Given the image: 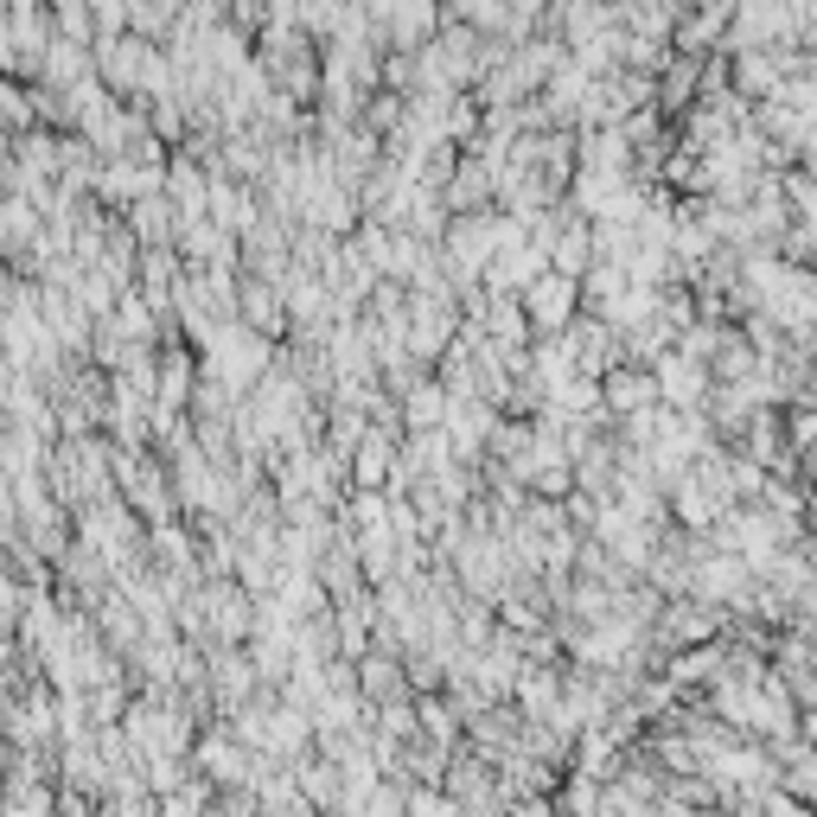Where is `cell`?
<instances>
[{
  "label": "cell",
  "instance_id": "cell-1",
  "mask_svg": "<svg viewBox=\"0 0 817 817\" xmlns=\"http://www.w3.org/2000/svg\"><path fill=\"white\" fill-rule=\"evenodd\" d=\"M531 313H536V326H568V313H575V281L543 275L531 288Z\"/></svg>",
  "mask_w": 817,
  "mask_h": 817
},
{
  "label": "cell",
  "instance_id": "cell-2",
  "mask_svg": "<svg viewBox=\"0 0 817 817\" xmlns=\"http://www.w3.org/2000/svg\"><path fill=\"white\" fill-rule=\"evenodd\" d=\"M428 32V0H403L396 7V39H422Z\"/></svg>",
  "mask_w": 817,
  "mask_h": 817
}]
</instances>
